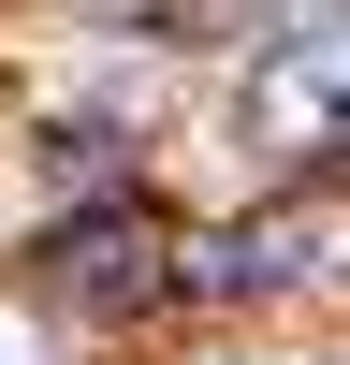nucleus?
I'll return each mask as SVG.
<instances>
[{
	"label": "nucleus",
	"instance_id": "f257e3e1",
	"mask_svg": "<svg viewBox=\"0 0 350 365\" xmlns=\"http://www.w3.org/2000/svg\"><path fill=\"white\" fill-rule=\"evenodd\" d=\"M233 146L262 161H307V146H350V0L292 15L277 44L233 73Z\"/></svg>",
	"mask_w": 350,
	"mask_h": 365
},
{
	"label": "nucleus",
	"instance_id": "f03ea898",
	"mask_svg": "<svg viewBox=\"0 0 350 365\" xmlns=\"http://www.w3.org/2000/svg\"><path fill=\"white\" fill-rule=\"evenodd\" d=\"M307 249H321L307 220H262V234H219V249H204V292H277V278H307Z\"/></svg>",
	"mask_w": 350,
	"mask_h": 365
},
{
	"label": "nucleus",
	"instance_id": "7ed1b4c3",
	"mask_svg": "<svg viewBox=\"0 0 350 365\" xmlns=\"http://www.w3.org/2000/svg\"><path fill=\"white\" fill-rule=\"evenodd\" d=\"M73 292H146V249H117V234H88V249H73Z\"/></svg>",
	"mask_w": 350,
	"mask_h": 365
},
{
	"label": "nucleus",
	"instance_id": "20e7f679",
	"mask_svg": "<svg viewBox=\"0 0 350 365\" xmlns=\"http://www.w3.org/2000/svg\"><path fill=\"white\" fill-rule=\"evenodd\" d=\"M0 365H58V336H44V322H15V307H0Z\"/></svg>",
	"mask_w": 350,
	"mask_h": 365
}]
</instances>
